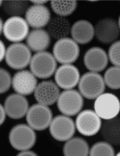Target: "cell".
Returning a JSON list of instances; mask_svg holds the SVG:
<instances>
[{
    "instance_id": "23",
    "label": "cell",
    "mask_w": 120,
    "mask_h": 156,
    "mask_svg": "<svg viewBox=\"0 0 120 156\" xmlns=\"http://www.w3.org/2000/svg\"><path fill=\"white\" fill-rule=\"evenodd\" d=\"M103 137L107 141L115 145L120 144V124L117 120L109 121L102 128Z\"/></svg>"
},
{
    "instance_id": "25",
    "label": "cell",
    "mask_w": 120,
    "mask_h": 156,
    "mask_svg": "<svg viewBox=\"0 0 120 156\" xmlns=\"http://www.w3.org/2000/svg\"><path fill=\"white\" fill-rule=\"evenodd\" d=\"M76 1H51V6L56 14L66 17L72 14L77 8Z\"/></svg>"
},
{
    "instance_id": "10",
    "label": "cell",
    "mask_w": 120,
    "mask_h": 156,
    "mask_svg": "<svg viewBox=\"0 0 120 156\" xmlns=\"http://www.w3.org/2000/svg\"><path fill=\"white\" fill-rule=\"evenodd\" d=\"M95 112L104 120L115 118L120 112L118 98L111 93L102 94L97 98L94 105Z\"/></svg>"
},
{
    "instance_id": "11",
    "label": "cell",
    "mask_w": 120,
    "mask_h": 156,
    "mask_svg": "<svg viewBox=\"0 0 120 156\" xmlns=\"http://www.w3.org/2000/svg\"><path fill=\"white\" fill-rule=\"evenodd\" d=\"M4 35L11 42L18 43L27 37L29 31V25L25 19L14 16L7 19L4 24Z\"/></svg>"
},
{
    "instance_id": "17",
    "label": "cell",
    "mask_w": 120,
    "mask_h": 156,
    "mask_svg": "<svg viewBox=\"0 0 120 156\" xmlns=\"http://www.w3.org/2000/svg\"><path fill=\"white\" fill-rule=\"evenodd\" d=\"M26 21L31 27L42 29L48 25L51 20V12L44 5H32L25 12Z\"/></svg>"
},
{
    "instance_id": "12",
    "label": "cell",
    "mask_w": 120,
    "mask_h": 156,
    "mask_svg": "<svg viewBox=\"0 0 120 156\" xmlns=\"http://www.w3.org/2000/svg\"><path fill=\"white\" fill-rule=\"evenodd\" d=\"M76 126L79 133L86 136L96 134L101 128L100 118L92 110H85L77 115Z\"/></svg>"
},
{
    "instance_id": "22",
    "label": "cell",
    "mask_w": 120,
    "mask_h": 156,
    "mask_svg": "<svg viewBox=\"0 0 120 156\" xmlns=\"http://www.w3.org/2000/svg\"><path fill=\"white\" fill-rule=\"evenodd\" d=\"M89 147L84 138L75 137L67 140L63 147L65 156H88Z\"/></svg>"
},
{
    "instance_id": "6",
    "label": "cell",
    "mask_w": 120,
    "mask_h": 156,
    "mask_svg": "<svg viewBox=\"0 0 120 156\" xmlns=\"http://www.w3.org/2000/svg\"><path fill=\"white\" fill-rule=\"evenodd\" d=\"M84 101L81 93L76 90H67L60 94L57 101V108L67 116H74L82 109Z\"/></svg>"
},
{
    "instance_id": "35",
    "label": "cell",
    "mask_w": 120,
    "mask_h": 156,
    "mask_svg": "<svg viewBox=\"0 0 120 156\" xmlns=\"http://www.w3.org/2000/svg\"><path fill=\"white\" fill-rule=\"evenodd\" d=\"M2 4H3V1H0V7L2 5Z\"/></svg>"
},
{
    "instance_id": "13",
    "label": "cell",
    "mask_w": 120,
    "mask_h": 156,
    "mask_svg": "<svg viewBox=\"0 0 120 156\" xmlns=\"http://www.w3.org/2000/svg\"><path fill=\"white\" fill-rule=\"evenodd\" d=\"M4 109L11 119H22L27 114L29 102L27 98L18 93H13L7 96L4 101Z\"/></svg>"
},
{
    "instance_id": "7",
    "label": "cell",
    "mask_w": 120,
    "mask_h": 156,
    "mask_svg": "<svg viewBox=\"0 0 120 156\" xmlns=\"http://www.w3.org/2000/svg\"><path fill=\"white\" fill-rule=\"evenodd\" d=\"M52 118L50 108L39 103L29 107L26 114V120L29 126L32 129L37 131H42L48 128Z\"/></svg>"
},
{
    "instance_id": "14",
    "label": "cell",
    "mask_w": 120,
    "mask_h": 156,
    "mask_svg": "<svg viewBox=\"0 0 120 156\" xmlns=\"http://www.w3.org/2000/svg\"><path fill=\"white\" fill-rule=\"evenodd\" d=\"M12 83L14 90L17 93L27 96L34 92L38 80L31 71L22 70L15 74Z\"/></svg>"
},
{
    "instance_id": "27",
    "label": "cell",
    "mask_w": 120,
    "mask_h": 156,
    "mask_svg": "<svg viewBox=\"0 0 120 156\" xmlns=\"http://www.w3.org/2000/svg\"><path fill=\"white\" fill-rule=\"evenodd\" d=\"M90 156H115V151L109 143L99 142L95 143L89 150Z\"/></svg>"
},
{
    "instance_id": "8",
    "label": "cell",
    "mask_w": 120,
    "mask_h": 156,
    "mask_svg": "<svg viewBox=\"0 0 120 156\" xmlns=\"http://www.w3.org/2000/svg\"><path fill=\"white\" fill-rule=\"evenodd\" d=\"M94 30L96 39L105 44L115 42L120 37V25L112 17H105L97 21Z\"/></svg>"
},
{
    "instance_id": "9",
    "label": "cell",
    "mask_w": 120,
    "mask_h": 156,
    "mask_svg": "<svg viewBox=\"0 0 120 156\" xmlns=\"http://www.w3.org/2000/svg\"><path fill=\"white\" fill-rule=\"evenodd\" d=\"M49 131L55 140L65 142L72 138L76 131L75 123L70 117L57 115L52 119Z\"/></svg>"
},
{
    "instance_id": "21",
    "label": "cell",
    "mask_w": 120,
    "mask_h": 156,
    "mask_svg": "<svg viewBox=\"0 0 120 156\" xmlns=\"http://www.w3.org/2000/svg\"><path fill=\"white\" fill-rule=\"evenodd\" d=\"M48 25V32L54 39L59 40L67 37L71 32V25L70 21L64 17H54Z\"/></svg>"
},
{
    "instance_id": "15",
    "label": "cell",
    "mask_w": 120,
    "mask_h": 156,
    "mask_svg": "<svg viewBox=\"0 0 120 156\" xmlns=\"http://www.w3.org/2000/svg\"><path fill=\"white\" fill-rule=\"evenodd\" d=\"M80 80L78 69L71 64H64L57 68L55 80L57 86L62 89L70 90L75 87Z\"/></svg>"
},
{
    "instance_id": "33",
    "label": "cell",
    "mask_w": 120,
    "mask_h": 156,
    "mask_svg": "<svg viewBox=\"0 0 120 156\" xmlns=\"http://www.w3.org/2000/svg\"><path fill=\"white\" fill-rule=\"evenodd\" d=\"M32 3L35 5H42L48 2V1H42V0H36V1H31Z\"/></svg>"
},
{
    "instance_id": "2",
    "label": "cell",
    "mask_w": 120,
    "mask_h": 156,
    "mask_svg": "<svg viewBox=\"0 0 120 156\" xmlns=\"http://www.w3.org/2000/svg\"><path fill=\"white\" fill-rule=\"evenodd\" d=\"M37 139L34 129L27 124H19L14 126L9 132V140L12 146L17 151L31 148Z\"/></svg>"
},
{
    "instance_id": "34",
    "label": "cell",
    "mask_w": 120,
    "mask_h": 156,
    "mask_svg": "<svg viewBox=\"0 0 120 156\" xmlns=\"http://www.w3.org/2000/svg\"><path fill=\"white\" fill-rule=\"evenodd\" d=\"M3 22L1 18L0 17V36L2 34V31H3Z\"/></svg>"
},
{
    "instance_id": "20",
    "label": "cell",
    "mask_w": 120,
    "mask_h": 156,
    "mask_svg": "<svg viewBox=\"0 0 120 156\" xmlns=\"http://www.w3.org/2000/svg\"><path fill=\"white\" fill-rule=\"evenodd\" d=\"M73 40L80 44H86L92 41L95 36L93 25L86 20H79L74 23L71 29Z\"/></svg>"
},
{
    "instance_id": "1",
    "label": "cell",
    "mask_w": 120,
    "mask_h": 156,
    "mask_svg": "<svg viewBox=\"0 0 120 156\" xmlns=\"http://www.w3.org/2000/svg\"><path fill=\"white\" fill-rule=\"evenodd\" d=\"M56 67V60L48 51L37 52L31 57L30 62L31 72L40 79H48L52 76Z\"/></svg>"
},
{
    "instance_id": "18",
    "label": "cell",
    "mask_w": 120,
    "mask_h": 156,
    "mask_svg": "<svg viewBox=\"0 0 120 156\" xmlns=\"http://www.w3.org/2000/svg\"><path fill=\"white\" fill-rule=\"evenodd\" d=\"M84 62L87 69L92 72L104 70L108 64V57L104 50L99 47H93L86 51Z\"/></svg>"
},
{
    "instance_id": "4",
    "label": "cell",
    "mask_w": 120,
    "mask_h": 156,
    "mask_svg": "<svg viewBox=\"0 0 120 156\" xmlns=\"http://www.w3.org/2000/svg\"><path fill=\"white\" fill-rule=\"evenodd\" d=\"M6 62L15 70H22L27 67L31 62V52L26 45L22 43H15L6 50Z\"/></svg>"
},
{
    "instance_id": "24",
    "label": "cell",
    "mask_w": 120,
    "mask_h": 156,
    "mask_svg": "<svg viewBox=\"0 0 120 156\" xmlns=\"http://www.w3.org/2000/svg\"><path fill=\"white\" fill-rule=\"evenodd\" d=\"M2 6L6 14L12 17L20 16L25 13L29 3L27 1H5Z\"/></svg>"
},
{
    "instance_id": "19",
    "label": "cell",
    "mask_w": 120,
    "mask_h": 156,
    "mask_svg": "<svg viewBox=\"0 0 120 156\" xmlns=\"http://www.w3.org/2000/svg\"><path fill=\"white\" fill-rule=\"evenodd\" d=\"M51 36L43 29H34L29 33L26 39L27 46L35 52L45 51L51 44Z\"/></svg>"
},
{
    "instance_id": "31",
    "label": "cell",
    "mask_w": 120,
    "mask_h": 156,
    "mask_svg": "<svg viewBox=\"0 0 120 156\" xmlns=\"http://www.w3.org/2000/svg\"><path fill=\"white\" fill-rule=\"evenodd\" d=\"M6 113L4 107L0 104V126H1L5 120Z\"/></svg>"
},
{
    "instance_id": "32",
    "label": "cell",
    "mask_w": 120,
    "mask_h": 156,
    "mask_svg": "<svg viewBox=\"0 0 120 156\" xmlns=\"http://www.w3.org/2000/svg\"><path fill=\"white\" fill-rule=\"evenodd\" d=\"M17 155L18 156H37V154H36V153L34 152V151H29V149L26 150V151H22Z\"/></svg>"
},
{
    "instance_id": "16",
    "label": "cell",
    "mask_w": 120,
    "mask_h": 156,
    "mask_svg": "<svg viewBox=\"0 0 120 156\" xmlns=\"http://www.w3.org/2000/svg\"><path fill=\"white\" fill-rule=\"evenodd\" d=\"M60 92L59 88L54 82L43 81L37 85L34 91L35 98L39 104L48 106L57 101Z\"/></svg>"
},
{
    "instance_id": "3",
    "label": "cell",
    "mask_w": 120,
    "mask_h": 156,
    "mask_svg": "<svg viewBox=\"0 0 120 156\" xmlns=\"http://www.w3.org/2000/svg\"><path fill=\"white\" fill-rule=\"evenodd\" d=\"M78 89L81 95L88 99H95L103 94L106 89L104 79L95 72H88L79 80Z\"/></svg>"
},
{
    "instance_id": "29",
    "label": "cell",
    "mask_w": 120,
    "mask_h": 156,
    "mask_svg": "<svg viewBox=\"0 0 120 156\" xmlns=\"http://www.w3.org/2000/svg\"><path fill=\"white\" fill-rule=\"evenodd\" d=\"M120 41H115L111 45L108 51L110 61L114 66L118 67L120 65Z\"/></svg>"
},
{
    "instance_id": "5",
    "label": "cell",
    "mask_w": 120,
    "mask_h": 156,
    "mask_svg": "<svg viewBox=\"0 0 120 156\" xmlns=\"http://www.w3.org/2000/svg\"><path fill=\"white\" fill-rule=\"evenodd\" d=\"M53 56L60 64H71L75 62L80 54L79 46L70 37L59 39L53 48Z\"/></svg>"
},
{
    "instance_id": "26",
    "label": "cell",
    "mask_w": 120,
    "mask_h": 156,
    "mask_svg": "<svg viewBox=\"0 0 120 156\" xmlns=\"http://www.w3.org/2000/svg\"><path fill=\"white\" fill-rule=\"evenodd\" d=\"M104 81L110 89H120V67L112 66L107 69L104 73Z\"/></svg>"
},
{
    "instance_id": "30",
    "label": "cell",
    "mask_w": 120,
    "mask_h": 156,
    "mask_svg": "<svg viewBox=\"0 0 120 156\" xmlns=\"http://www.w3.org/2000/svg\"><path fill=\"white\" fill-rule=\"evenodd\" d=\"M6 53V48L5 44L0 40V62L3 60Z\"/></svg>"
},
{
    "instance_id": "28",
    "label": "cell",
    "mask_w": 120,
    "mask_h": 156,
    "mask_svg": "<svg viewBox=\"0 0 120 156\" xmlns=\"http://www.w3.org/2000/svg\"><path fill=\"white\" fill-rule=\"evenodd\" d=\"M12 77L10 73L3 68H0V94L7 92L12 84Z\"/></svg>"
}]
</instances>
